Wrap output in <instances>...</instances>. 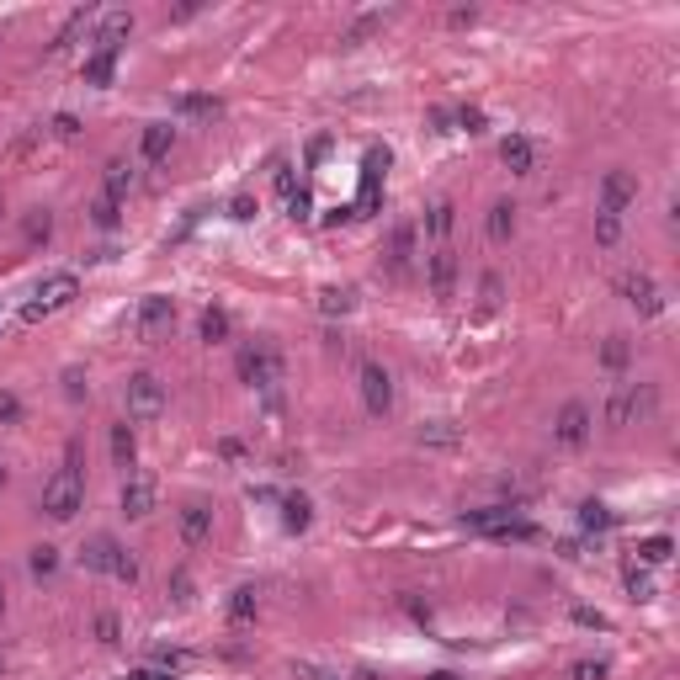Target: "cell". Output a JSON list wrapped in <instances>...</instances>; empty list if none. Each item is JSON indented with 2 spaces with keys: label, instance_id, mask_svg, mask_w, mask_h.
Instances as JSON below:
<instances>
[{
  "label": "cell",
  "instance_id": "cell-1",
  "mask_svg": "<svg viewBox=\"0 0 680 680\" xmlns=\"http://www.w3.org/2000/svg\"><path fill=\"white\" fill-rule=\"evenodd\" d=\"M86 505V479H80V441L64 447V468L43 484V516L48 521H75V510Z\"/></svg>",
  "mask_w": 680,
  "mask_h": 680
},
{
  "label": "cell",
  "instance_id": "cell-2",
  "mask_svg": "<svg viewBox=\"0 0 680 680\" xmlns=\"http://www.w3.org/2000/svg\"><path fill=\"white\" fill-rule=\"evenodd\" d=\"M80 563H86L91 574H112V580H123V585H139V558L128 553L118 537H107V531H96L91 542L80 548Z\"/></svg>",
  "mask_w": 680,
  "mask_h": 680
},
{
  "label": "cell",
  "instance_id": "cell-3",
  "mask_svg": "<svg viewBox=\"0 0 680 680\" xmlns=\"http://www.w3.org/2000/svg\"><path fill=\"white\" fill-rule=\"evenodd\" d=\"M654 409V388L649 383H617L612 394H606V404H601V420L612 426V431H622V426H633L638 415H649Z\"/></svg>",
  "mask_w": 680,
  "mask_h": 680
},
{
  "label": "cell",
  "instance_id": "cell-4",
  "mask_svg": "<svg viewBox=\"0 0 680 680\" xmlns=\"http://www.w3.org/2000/svg\"><path fill=\"white\" fill-rule=\"evenodd\" d=\"M123 404H128V420L149 426V420L165 415V383H160L155 372H133L123 383Z\"/></svg>",
  "mask_w": 680,
  "mask_h": 680
},
{
  "label": "cell",
  "instance_id": "cell-5",
  "mask_svg": "<svg viewBox=\"0 0 680 680\" xmlns=\"http://www.w3.org/2000/svg\"><path fill=\"white\" fill-rule=\"evenodd\" d=\"M170 325H176V304L165 298V293H149L139 314H133V340H144V345H155V340L170 335Z\"/></svg>",
  "mask_w": 680,
  "mask_h": 680
},
{
  "label": "cell",
  "instance_id": "cell-6",
  "mask_svg": "<svg viewBox=\"0 0 680 680\" xmlns=\"http://www.w3.org/2000/svg\"><path fill=\"white\" fill-rule=\"evenodd\" d=\"M75 293H80V282L69 277V272H59V277H48L43 287H37V298H32L27 309H22V325H37V319H48V314H59L75 304Z\"/></svg>",
  "mask_w": 680,
  "mask_h": 680
},
{
  "label": "cell",
  "instance_id": "cell-7",
  "mask_svg": "<svg viewBox=\"0 0 680 680\" xmlns=\"http://www.w3.org/2000/svg\"><path fill=\"white\" fill-rule=\"evenodd\" d=\"M383 261H388V277H409L415 272V261H420V223H394L388 229V250H383Z\"/></svg>",
  "mask_w": 680,
  "mask_h": 680
},
{
  "label": "cell",
  "instance_id": "cell-8",
  "mask_svg": "<svg viewBox=\"0 0 680 680\" xmlns=\"http://www.w3.org/2000/svg\"><path fill=\"white\" fill-rule=\"evenodd\" d=\"M234 367H240V383H250V388H277L282 383V356L272 345H245Z\"/></svg>",
  "mask_w": 680,
  "mask_h": 680
},
{
  "label": "cell",
  "instance_id": "cell-9",
  "mask_svg": "<svg viewBox=\"0 0 680 680\" xmlns=\"http://www.w3.org/2000/svg\"><path fill=\"white\" fill-rule=\"evenodd\" d=\"M633 202H638V176H633V170H606V176H601V208H595V213L622 218Z\"/></svg>",
  "mask_w": 680,
  "mask_h": 680
},
{
  "label": "cell",
  "instance_id": "cell-10",
  "mask_svg": "<svg viewBox=\"0 0 680 680\" xmlns=\"http://www.w3.org/2000/svg\"><path fill=\"white\" fill-rule=\"evenodd\" d=\"M356 383H362V404H367V415H388V409H394V377H388V367L362 362Z\"/></svg>",
  "mask_w": 680,
  "mask_h": 680
},
{
  "label": "cell",
  "instance_id": "cell-11",
  "mask_svg": "<svg viewBox=\"0 0 680 680\" xmlns=\"http://www.w3.org/2000/svg\"><path fill=\"white\" fill-rule=\"evenodd\" d=\"M553 441L563 447V452H580V447L590 441V409H585L580 399L558 409V420H553Z\"/></svg>",
  "mask_w": 680,
  "mask_h": 680
},
{
  "label": "cell",
  "instance_id": "cell-12",
  "mask_svg": "<svg viewBox=\"0 0 680 680\" xmlns=\"http://www.w3.org/2000/svg\"><path fill=\"white\" fill-rule=\"evenodd\" d=\"M426 287H431V298H452L458 293V255H452V245H436L426 255Z\"/></svg>",
  "mask_w": 680,
  "mask_h": 680
},
{
  "label": "cell",
  "instance_id": "cell-13",
  "mask_svg": "<svg viewBox=\"0 0 680 680\" xmlns=\"http://www.w3.org/2000/svg\"><path fill=\"white\" fill-rule=\"evenodd\" d=\"M155 479L149 473H128V484H123V516L128 521H144V516H155Z\"/></svg>",
  "mask_w": 680,
  "mask_h": 680
},
{
  "label": "cell",
  "instance_id": "cell-14",
  "mask_svg": "<svg viewBox=\"0 0 680 680\" xmlns=\"http://www.w3.org/2000/svg\"><path fill=\"white\" fill-rule=\"evenodd\" d=\"M617 293H622V298H627L638 314H659V309H665V298H659V287H654L649 272H627V277L617 282Z\"/></svg>",
  "mask_w": 680,
  "mask_h": 680
},
{
  "label": "cell",
  "instance_id": "cell-15",
  "mask_svg": "<svg viewBox=\"0 0 680 680\" xmlns=\"http://www.w3.org/2000/svg\"><path fill=\"white\" fill-rule=\"evenodd\" d=\"M208 537H213V510H208L202 500L181 505V542H186V548H202Z\"/></svg>",
  "mask_w": 680,
  "mask_h": 680
},
{
  "label": "cell",
  "instance_id": "cell-16",
  "mask_svg": "<svg viewBox=\"0 0 680 680\" xmlns=\"http://www.w3.org/2000/svg\"><path fill=\"white\" fill-rule=\"evenodd\" d=\"M133 181H139V165H133V160H107V170H101V186H107V197H112V202H123L128 191H133Z\"/></svg>",
  "mask_w": 680,
  "mask_h": 680
},
{
  "label": "cell",
  "instance_id": "cell-17",
  "mask_svg": "<svg viewBox=\"0 0 680 680\" xmlns=\"http://www.w3.org/2000/svg\"><path fill=\"white\" fill-rule=\"evenodd\" d=\"M128 32H133V11H112V16H101V27H96V48H101V54H118Z\"/></svg>",
  "mask_w": 680,
  "mask_h": 680
},
{
  "label": "cell",
  "instance_id": "cell-18",
  "mask_svg": "<svg viewBox=\"0 0 680 680\" xmlns=\"http://www.w3.org/2000/svg\"><path fill=\"white\" fill-rule=\"evenodd\" d=\"M170 144H176V128L170 123H144V133H139V155L144 160H165Z\"/></svg>",
  "mask_w": 680,
  "mask_h": 680
},
{
  "label": "cell",
  "instance_id": "cell-19",
  "mask_svg": "<svg viewBox=\"0 0 680 680\" xmlns=\"http://www.w3.org/2000/svg\"><path fill=\"white\" fill-rule=\"evenodd\" d=\"M452 229H458V208H452V202H431V208H426V234H431L436 245H447Z\"/></svg>",
  "mask_w": 680,
  "mask_h": 680
},
{
  "label": "cell",
  "instance_id": "cell-20",
  "mask_svg": "<svg viewBox=\"0 0 680 680\" xmlns=\"http://www.w3.org/2000/svg\"><path fill=\"white\" fill-rule=\"evenodd\" d=\"M91 22H96V5H80V11H75V16H69V22H64V27H59V37H54L48 48H54V54H64L69 43H80V37L91 32Z\"/></svg>",
  "mask_w": 680,
  "mask_h": 680
},
{
  "label": "cell",
  "instance_id": "cell-21",
  "mask_svg": "<svg viewBox=\"0 0 680 680\" xmlns=\"http://www.w3.org/2000/svg\"><path fill=\"white\" fill-rule=\"evenodd\" d=\"M500 160H505V170H510V176H531V144H526L521 133H510V139H505V144H500Z\"/></svg>",
  "mask_w": 680,
  "mask_h": 680
},
{
  "label": "cell",
  "instance_id": "cell-22",
  "mask_svg": "<svg viewBox=\"0 0 680 680\" xmlns=\"http://www.w3.org/2000/svg\"><path fill=\"white\" fill-rule=\"evenodd\" d=\"M176 112H181V118H223V101H218V96L181 91V96H176Z\"/></svg>",
  "mask_w": 680,
  "mask_h": 680
},
{
  "label": "cell",
  "instance_id": "cell-23",
  "mask_svg": "<svg viewBox=\"0 0 680 680\" xmlns=\"http://www.w3.org/2000/svg\"><path fill=\"white\" fill-rule=\"evenodd\" d=\"M484 229H489V240H495V245H505V240L516 234V202H495V208H489V218H484Z\"/></svg>",
  "mask_w": 680,
  "mask_h": 680
},
{
  "label": "cell",
  "instance_id": "cell-24",
  "mask_svg": "<svg viewBox=\"0 0 680 680\" xmlns=\"http://www.w3.org/2000/svg\"><path fill=\"white\" fill-rule=\"evenodd\" d=\"M133 458H139V441H133V426H128V420H118V426H112V463L123 468H133Z\"/></svg>",
  "mask_w": 680,
  "mask_h": 680
},
{
  "label": "cell",
  "instance_id": "cell-25",
  "mask_svg": "<svg viewBox=\"0 0 680 680\" xmlns=\"http://www.w3.org/2000/svg\"><path fill=\"white\" fill-rule=\"evenodd\" d=\"M309 521H314V505L304 495H282V526L287 531H309Z\"/></svg>",
  "mask_w": 680,
  "mask_h": 680
},
{
  "label": "cell",
  "instance_id": "cell-26",
  "mask_svg": "<svg viewBox=\"0 0 680 680\" xmlns=\"http://www.w3.org/2000/svg\"><path fill=\"white\" fill-rule=\"evenodd\" d=\"M383 22H388L383 11H367V16H356L351 27L340 32V48H356V43H367V37H372V32H377V27H383Z\"/></svg>",
  "mask_w": 680,
  "mask_h": 680
},
{
  "label": "cell",
  "instance_id": "cell-27",
  "mask_svg": "<svg viewBox=\"0 0 680 680\" xmlns=\"http://www.w3.org/2000/svg\"><path fill=\"white\" fill-rule=\"evenodd\" d=\"M229 330H234V325H229V314H223V309H202V319H197V335L208 340V345L229 340Z\"/></svg>",
  "mask_w": 680,
  "mask_h": 680
},
{
  "label": "cell",
  "instance_id": "cell-28",
  "mask_svg": "<svg viewBox=\"0 0 680 680\" xmlns=\"http://www.w3.org/2000/svg\"><path fill=\"white\" fill-rule=\"evenodd\" d=\"M255 606H261V595H255V585H240L234 595H229V622L240 627V622L255 617Z\"/></svg>",
  "mask_w": 680,
  "mask_h": 680
},
{
  "label": "cell",
  "instance_id": "cell-29",
  "mask_svg": "<svg viewBox=\"0 0 680 680\" xmlns=\"http://www.w3.org/2000/svg\"><path fill=\"white\" fill-rule=\"evenodd\" d=\"M112 69H118V54H101V48H96L80 75H86V86H107V80H112Z\"/></svg>",
  "mask_w": 680,
  "mask_h": 680
},
{
  "label": "cell",
  "instance_id": "cell-30",
  "mask_svg": "<svg viewBox=\"0 0 680 680\" xmlns=\"http://www.w3.org/2000/svg\"><path fill=\"white\" fill-rule=\"evenodd\" d=\"M670 553H675V548H670V537H644V542H638V563H644V569L670 563Z\"/></svg>",
  "mask_w": 680,
  "mask_h": 680
},
{
  "label": "cell",
  "instance_id": "cell-31",
  "mask_svg": "<svg viewBox=\"0 0 680 680\" xmlns=\"http://www.w3.org/2000/svg\"><path fill=\"white\" fill-rule=\"evenodd\" d=\"M627 362H633V345H627V335H606V345H601V367L622 372Z\"/></svg>",
  "mask_w": 680,
  "mask_h": 680
},
{
  "label": "cell",
  "instance_id": "cell-32",
  "mask_svg": "<svg viewBox=\"0 0 680 680\" xmlns=\"http://www.w3.org/2000/svg\"><path fill=\"white\" fill-rule=\"evenodd\" d=\"M27 569H32V580H54L59 574V548H32V558H27Z\"/></svg>",
  "mask_w": 680,
  "mask_h": 680
},
{
  "label": "cell",
  "instance_id": "cell-33",
  "mask_svg": "<svg viewBox=\"0 0 680 680\" xmlns=\"http://www.w3.org/2000/svg\"><path fill=\"white\" fill-rule=\"evenodd\" d=\"M356 309V293L351 287H325L319 293V314H351Z\"/></svg>",
  "mask_w": 680,
  "mask_h": 680
},
{
  "label": "cell",
  "instance_id": "cell-34",
  "mask_svg": "<svg viewBox=\"0 0 680 680\" xmlns=\"http://www.w3.org/2000/svg\"><path fill=\"white\" fill-rule=\"evenodd\" d=\"M420 447H458V426H452V420H431V426H420Z\"/></svg>",
  "mask_w": 680,
  "mask_h": 680
},
{
  "label": "cell",
  "instance_id": "cell-35",
  "mask_svg": "<svg viewBox=\"0 0 680 680\" xmlns=\"http://www.w3.org/2000/svg\"><path fill=\"white\" fill-rule=\"evenodd\" d=\"M118 218H123V202H112V197L101 191V197L91 202V223L96 229H118Z\"/></svg>",
  "mask_w": 680,
  "mask_h": 680
},
{
  "label": "cell",
  "instance_id": "cell-36",
  "mask_svg": "<svg viewBox=\"0 0 680 680\" xmlns=\"http://www.w3.org/2000/svg\"><path fill=\"white\" fill-rule=\"evenodd\" d=\"M612 521H617V516H612L601 500H585V505H580V526H585V531H606Z\"/></svg>",
  "mask_w": 680,
  "mask_h": 680
},
{
  "label": "cell",
  "instance_id": "cell-37",
  "mask_svg": "<svg viewBox=\"0 0 680 680\" xmlns=\"http://www.w3.org/2000/svg\"><path fill=\"white\" fill-rule=\"evenodd\" d=\"M627 590H633V601H654V580L644 563H627Z\"/></svg>",
  "mask_w": 680,
  "mask_h": 680
},
{
  "label": "cell",
  "instance_id": "cell-38",
  "mask_svg": "<svg viewBox=\"0 0 680 680\" xmlns=\"http://www.w3.org/2000/svg\"><path fill=\"white\" fill-rule=\"evenodd\" d=\"M165 590H170V601H176V606H191V569H170Z\"/></svg>",
  "mask_w": 680,
  "mask_h": 680
},
{
  "label": "cell",
  "instance_id": "cell-39",
  "mask_svg": "<svg viewBox=\"0 0 680 680\" xmlns=\"http://www.w3.org/2000/svg\"><path fill=\"white\" fill-rule=\"evenodd\" d=\"M255 213H261V202H255L250 191H240V197H229V218H234V223H250Z\"/></svg>",
  "mask_w": 680,
  "mask_h": 680
},
{
  "label": "cell",
  "instance_id": "cell-40",
  "mask_svg": "<svg viewBox=\"0 0 680 680\" xmlns=\"http://www.w3.org/2000/svg\"><path fill=\"white\" fill-rule=\"evenodd\" d=\"M48 234H54V218H48V208H37V213L27 218V240H32V245H43Z\"/></svg>",
  "mask_w": 680,
  "mask_h": 680
},
{
  "label": "cell",
  "instance_id": "cell-41",
  "mask_svg": "<svg viewBox=\"0 0 680 680\" xmlns=\"http://www.w3.org/2000/svg\"><path fill=\"white\" fill-rule=\"evenodd\" d=\"M569 675H574V680H606V675H612V665H606V659H580Z\"/></svg>",
  "mask_w": 680,
  "mask_h": 680
},
{
  "label": "cell",
  "instance_id": "cell-42",
  "mask_svg": "<svg viewBox=\"0 0 680 680\" xmlns=\"http://www.w3.org/2000/svg\"><path fill=\"white\" fill-rule=\"evenodd\" d=\"M96 638H101V644H123V622L112 617V612H101V617H96Z\"/></svg>",
  "mask_w": 680,
  "mask_h": 680
},
{
  "label": "cell",
  "instance_id": "cell-43",
  "mask_svg": "<svg viewBox=\"0 0 680 680\" xmlns=\"http://www.w3.org/2000/svg\"><path fill=\"white\" fill-rule=\"evenodd\" d=\"M617 234H622V218L595 213V240H601V245H617Z\"/></svg>",
  "mask_w": 680,
  "mask_h": 680
},
{
  "label": "cell",
  "instance_id": "cell-44",
  "mask_svg": "<svg viewBox=\"0 0 680 680\" xmlns=\"http://www.w3.org/2000/svg\"><path fill=\"white\" fill-rule=\"evenodd\" d=\"M452 123L468 128V133H484V112H479V107H458V112H452Z\"/></svg>",
  "mask_w": 680,
  "mask_h": 680
},
{
  "label": "cell",
  "instance_id": "cell-45",
  "mask_svg": "<svg viewBox=\"0 0 680 680\" xmlns=\"http://www.w3.org/2000/svg\"><path fill=\"white\" fill-rule=\"evenodd\" d=\"M574 622H580V627H595V633H606V627H612V617H606V612H590V606H574Z\"/></svg>",
  "mask_w": 680,
  "mask_h": 680
},
{
  "label": "cell",
  "instance_id": "cell-46",
  "mask_svg": "<svg viewBox=\"0 0 680 680\" xmlns=\"http://www.w3.org/2000/svg\"><path fill=\"white\" fill-rule=\"evenodd\" d=\"M479 304H484V314L500 304V277H484V282H479Z\"/></svg>",
  "mask_w": 680,
  "mask_h": 680
},
{
  "label": "cell",
  "instance_id": "cell-47",
  "mask_svg": "<svg viewBox=\"0 0 680 680\" xmlns=\"http://www.w3.org/2000/svg\"><path fill=\"white\" fill-rule=\"evenodd\" d=\"M0 420H5V426H16V420H22V404H16V394H0Z\"/></svg>",
  "mask_w": 680,
  "mask_h": 680
},
{
  "label": "cell",
  "instance_id": "cell-48",
  "mask_svg": "<svg viewBox=\"0 0 680 680\" xmlns=\"http://www.w3.org/2000/svg\"><path fill=\"white\" fill-rule=\"evenodd\" d=\"M54 133H59V139H75V133H80V118H69V112H59V118H54Z\"/></svg>",
  "mask_w": 680,
  "mask_h": 680
},
{
  "label": "cell",
  "instance_id": "cell-49",
  "mask_svg": "<svg viewBox=\"0 0 680 680\" xmlns=\"http://www.w3.org/2000/svg\"><path fill=\"white\" fill-rule=\"evenodd\" d=\"M64 394H69V399H86V377H80V372H64Z\"/></svg>",
  "mask_w": 680,
  "mask_h": 680
},
{
  "label": "cell",
  "instance_id": "cell-50",
  "mask_svg": "<svg viewBox=\"0 0 680 680\" xmlns=\"http://www.w3.org/2000/svg\"><path fill=\"white\" fill-rule=\"evenodd\" d=\"M447 22H452V27H468V22H473V5H458V11H452Z\"/></svg>",
  "mask_w": 680,
  "mask_h": 680
},
{
  "label": "cell",
  "instance_id": "cell-51",
  "mask_svg": "<svg viewBox=\"0 0 680 680\" xmlns=\"http://www.w3.org/2000/svg\"><path fill=\"white\" fill-rule=\"evenodd\" d=\"M128 680H170V675H160V670H139V675H128Z\"/></svg>",
  "mask_w": 680,
  "mask_h": 680
},
{
  "label": "cell",
  "instance_id": "cell-52",
  "mask_svg": "<svg viewBox=\"0 0 680 680\" xmlns=\"http://www.w3.org/2000/svg\"><path fill=\"white\" fill-rule=\"evenodd\" d=\"M426 680H458V675H447V670H436V675H426Z\"/></svg>",
  "mask_w": 680,
  "mask_h": 680
},
{
  "label": "cell",
  "instance_id": "cell-53",
  "mask_svg": "<svg viewBox=\"0 0 680 680\" xmlns=\"http://www.w3.org/2000/svg\"><path fill=\"white\" fill-rule=\"evenodd\" d=\"M309 680H335V675H325V670H309Z\"/></svg>",
  "mask_w": 680,
  "mask_h": 680
},
{
  "label": "cell",
  "instance_id": "cell-54",
  "mask_svg": "<svg viewBox=\"0 0 680 680\" xmlns=\"http://www.w3.org/2000/svg\"><path fill=\"white\" fill-rule=\"evenodd\" d=\"M0 617H5V585H0Z\"/></svg>",
  "mask_w": 680,
  "mask_h": 680
},
{
  "label": "cell",
  "instance_id": "cell-55",
  "mask_svg": "<svg viewBox=\"0 0 680 680\" xmlns=\"http://www.w3.org/2000/svg\"><path fill=\"white\" fill-rule=\"evenodd\" d=\"M0 495H5V463H0Z\"/></svg>",
  "mask_w": 680,
  "mask_h": 680
},
{
  "label": "cell",
  "instance_id": "cell-56",
  "mask_svg": "<svg viewBox=\"0 0 680 680\" xmlns=\"http://www.w3.org/2000/svg\"><path fill=\"white\" fill-rule=\"evenodd\" d=\"M356 680H377V675H367V670H362V675H356Z\"/></svg>",
  "mask_w": 680,
  "mask_h": 680
}]
</instances>
